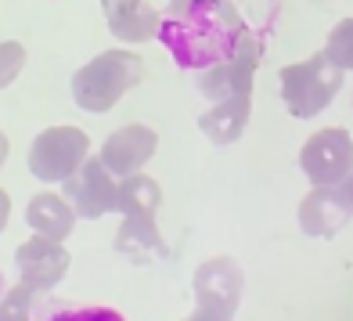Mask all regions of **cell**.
Returning a JSON list of instances; mask_svg holds the SVG:
<instances>
[{
	"mask_svg": "<svg viewBox=\"0 0 353 321\" xmlns=\"http://www.w3.org/2000/svg\"><path fill=\"white\" fill-rule=\"evenodd\" d=\"M249 33L242 14L228 0H170L159 22V40L188 72L210 69L231 58Z\"/></svg>",
	"mask_w": 353,
	"mask_h": 321,
	"instance_id": "6da1fadb",
	"label": "cell"
},
{
	"mask_svg": "<svg viewBox=\"0 0 353 321\" xmlns=\"http://www.w3.org/2000/svg\"><path fill=\"white\" fill-rule=\"evenodd\" d=\"M144 76V61L141 55L126 51V47H112V51H101L94 55L87 66H79L72 72V101L83 108V112H94V116H101V112H112L119 105V98L130 87L141 84Z\"/></svg>",
	"mask_w": 353,
	"mask_h": 321,
	"instance_id": "7a4b0ae2",
	"label": "cell"
},
{
	"mask_svg": "<svg viewBox=\"0 0 353 321\" xmlns=\"http://www.w3.org/2000/svg\"><path fill=\"white\" fill-rule=\"evenodd\" d=\"M339 87H343V69L325 55V47L317 55H310L307 61H292V66L281 69V101L288 108V116L296 119L321 116L335 101Z\"/></svg>",
	"mask_w": 353,
	"mask_h": 321,
	"instance_id": "3957f363",
	"label": "cell"
},
{
	"mask_svg": "<svg viewBox=\"0 0 353 321\" xmlns=\"http://www.w3.org/2000/svg\"><path fill=\"white\" fill-rule=\"evenodd\" d=\"M90 137L79 126H47L29 144V173L43 184H65L72 173L87 163Z\"/></svg>",
	"mask_w": 353,
	"mask_h": 321,
	"instance_id": "277c9868",
	"label": "cell"
},
{
	"mask_svg": "<svg viewBox=\"0 0 353 321\" xmlns=\"http://www.w3.org/2000/svg\"><path fill=\"white\" fill-rule=\"evenodd\" d=\"M263 58V43L256 33H245L238 51L231 58L216 61L210 69L195 72V87L205 101H223L234 98V94H252V79H256V66Z\"/></svg>",
	"mask_w": 353,
	"mask_h": 321,
	"instance_id": "5b68a950",
	"label": "cell"
},
{
	"mask_svg": "<svg viewBox=\"0 0 353 321\" xmlns=\"http://www.w3.org/2000/svg\"><path fill=\"white\" fill-rule=\"evenodd\" d=\"M299 170L314 188H339L353 170V137L343 126H325L299 148Z\"/></svg>",
	"mask_w": 353,
	"mask_h": 321,
	"instance_id": "8992f818",
	"label": "cell"
},
{
	"mask_svg": "<svg viewBox=\"0 0 353 321\" xmlns=\"http://www.w3.org/2000/svg\"><path fill=\"white\" fill-rule=\"evenodd\" d=\"M191 285H195V307L199 311L231 321L238 303H242V293H245V271L234 256H213V260L199 264Z\"/></svg>",
	"mask_w": 353,
	"mask_h": 321,
	"instance_id": "52a82bcc",
	"label": "cell"
},
{
	"mask_svg": "<svg viewBox=\"0 0 353 321\" xmlns=\"http://www.w3.org/2000/svg\"><path fill=\"white\" fill-rule=\"evenodd\" d=\"M61 188H65V199L72 202L79 220H101V217L119 210V177L101 163L98 155L94 159L87 155V163L79 166Z\"/></svg>",
	"mask_w": 353,
	"mask_h": 321,
	"instance_id": "ba28073f",
	"label": "cell"
},
{
	"mask_svg": "<svg viewBox=\"0 0 353 321\" xmlns=\"http://www.w3.org/2000/svg\"><path fill=\"white\" fill-rule=\"evenodd\" d=\"M72 256L69 249L43 235H29L26 242L14 249V267H19V282H26L33 293H51V289L69 275Z\"/></svg>",
	"mask_w": 353,
	"mask_h": 321,
	"instance_id": "9c48e42d",
	"label": "cell"
},
{
	"mask_svg": "<svg viewBox=\"0 0 353 321\" xmlns=\"http://www.w3.org/2000/svg\"><path fill=\"white\" fill-rule=\"evenodd\" d=\"M159 148V134L152 130L148 123H126L119 130H112L101 144L98 159L116 173V177H130V173H141L148 166V159L155 155Z\"/></svg>",
	"mask_w": 353,
	"mask_h": 321,
	"instance_id": "30bf717a",
	"label": "cell"
},
{
	"mask_svg": "<svg viewBox=\"0 0 353 321\" xmlns=\"http://www.w3.org/2000/svg\"><path fill=\"white\" fill-rule=\"evenodd\" d=\"M353 210L339 195V188H314L307 199L299 202V228L310 238H332L350 224Z\"/></svg>",
	"mask_w": 353,
	"mask_h": 321,
	"instance_id": "8fae6325",
	"label": "cell"
},
{
	"mask_svg": "<svg viewBox=\"0 0 353 321\" xmlns=\"http://www.w3.org/2000/svg\"><path fill=\"white\" fill-rule=\"evenodd\" d=\"M252 116V94H234V98L213 101L210 108L199 116V130L210 137L213 144H234L245 134Z\"/></svg>",
	"mask_w": 353,
	"mask_h": 321,
	"instance_id": "7c38bea8",
	"label": "cell"
},
{
	"mask_svg": "<svg viewBox=\"0 0 353 321\" xmlns=\"http://www.w3.org/2000/svg\"><path fill=\"white\" fill-rule=\"evenodd\" d=\"M76 210L65 195H54V191H40L26 202V224L33 235L54 238V242H65L76 228Z\"/></svg>",
	"mask_w": 353,
	"mask_h": 321,
	"instance_id": "4fadbf2b",
	"label": "cell"
},
{
	"mask_svg": "<svg viewBox=\"0 0 353 321\" xmlns=\"http://www.w3.org/2000/svg\"><path fill=\"white\" fill-rule=\"evenodd\" d=\"M116 253L126 256V260H134V264L166 256V242L159 235L155 217H123L119 231H116Z\"/></svg>",
	"mask_w": 353,
	"mask_h": 321,
	"instance_id": "5bb4252c",
	"label": "cell"
},
{
	"mask_svg": "<svg viewBox=\"0 0 353 321\" xmlns=\"http://www.w3.org/2000/svg\"><path fill=\"white\" fill-rule=\"evenodd\" d=\"M108 22V33L116 37L119 43H144L159 37V22H163V11H155L152 0H144L137 8H126V11H116V14H105Z\"/></svg>",
	"mask_w": 353,
	"mask_h": 321,
	"instance_id": "9a60e30c",
	"label": "cell"
},
{
	"mask_svg": "<svg viewBox=\"0 0 353 321\" xmlns=\"http://www.w3.org/2000/svg\"><path fill=\"white\" fill-rule=\"evenodd\" d=\"M163 206V188L148 173H130L119 181V210L123 217H155Z\"/></svg>",
	"mask_w": 353,
	"mask_h": 321,
	"instance_id": "2e32d148",
	"label": "cell"
},
{
	"mask_svg": "<svg viewBox=\"0 0 353 321\" xmlns=\"http://www.w3.org/2000/svg\"><path fill=\"white\" fill-rule=\"evenodd\" d=\"M37 314L40 321H126L112 307H61L58 300L37 293Z\"/></svg>",
	"mask_w": 353,
	"mask_h": 321,
	"instance_id": "e0dca14e",
	"label": "cell"
},
{
	"mask_svg": "<svg viewBox=\"0 0 353 321\" xmlns=\"http://www.w3.org/2000/svg\"><path fill=\"white\" fill-rule=\"evenodd\" d=\"M325 55H328L343 72H346V69L353 72V19H343V22L328 33V40H325Z\"/></svg>",
	"mask_w": 353,
	"mask_h": 321,
	"instance_id": "ac0fdd59",
	"label": "cell"
},
{
	"mask_svg": "<svg viewBox=\"0 0 353 321\" xmlns=\"http://www.w3.org/2000/svg\"><path fill=\"white\" fill-rule=\"evenodd\" d=\"M22 69H26V47L19 40H4L0 43V90L11 87Z\"/></svg>",
	"mask_w": 353,
	"mask_h": 321,
	"instance_id": "d6986e66",
	"label": "cell"
},
{
	"mask_svg": "<svg viewBox=\"0 0 353 321\" xmlns=\"http://www.w3.org/2000/svg\"><path fill=\"white\" fill-rule=\"evenodd\" d=\"M8 220H11V195L0 188V235L8 231Z\"/></svg>",
	"mask_w": 353,
	"mask_h": 321,
	"instance_id": "ffe728a7",
	"label": "cell"
},
{
	"mask_svg": "<svg viewBox=\"0 0 353 321\" xmlns=\"http://www.w3.org/2000/svg\"><path fill=\"white\" fill-rule=\"evenodd\" d=\"M134 4H141V0H101V11L112 14V11H123V8H134Z\"/></svg>",
	"mask_w": 353,
	"mask_h": 321,
	"instance_id": "44dd1931",
	"label": "cell"
},
{
	"mask_svg": "<svg viewBox=\"0 0 353 321\" xmlns=\"http://www.w3.org/2000/svg\"><path fill=\"white\" fill-rule=\"evenodd\" d=\"M339 195L346 199V206H350V210H353V170L346 173V181L339 184Z\"/></svg>",
	"mask_w": 353,
	"mask_h": 321,
	"instance_id": "7402d4cb",
	"label": "cell"
},
{
	"mask_svg": "<svg viewBox=\"0 0 353 321\" xmlns=\"http://www.w3.org/2000/svg\"><path fill=\"white\" fill-rule=\"evenodd\" d=\"M184 321H223V318H216V314H205V311H199V307H195V311H191Z\"/></svg>",
	"mask_w": 353,
	"mask_h": 321,
	"instance_id": "603a6c76",
	"label": "cell"
},
{
	"mask_svg": "<svg viewBox=\"0 0 353 321\" xmlns=\"http://www.w3.org/2000/svg\"><path fill=\"white\" fill-rule=\"evenodd\" d=\"M8 152H11V144H8L4 130H0V170H4V163H8Z\"/></svg>",
	"mask_w": 353,
	"mask_h": 321,
	"instance_id": "cb8c5ba5",
	"label": "cell"
}]
</instances>
